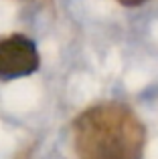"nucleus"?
I'll return each instance as SVG.
<instances>
[{"mask_svg": "<svg viewBox=\"0 0 158 159\" xmlns=\"http://www.w3.org/2000/svg\"><path fill=\"white\" fill-rule=\"evenodd\" d=\"M73 145L79 159H142L146 129L128 105L106 101L75 119Z\"/></svg>", "mask_w": 158, "mask_h": 159, "instance_id": "f257e3e1", "label": "nucleus"}, {"mask_svg": "<svg viewBox=\"0 0 158 159\" xmlns=\"http://www.w3.org/2000/svg\"><path fill=\"white\" fill-rule=\"evenodd\" d=\"M41 65L37 44L24 34L0 39V81H14L32 75Z\"/></svg>", "mask_w": 158, "mask_h": 159, "instance_id": "f03ea898", "label": "nucleus"}, {"mask_svg": "<svg viewBox=\"0 0 158 159\" xmlns=\"http://www.w3.org/2000/svg\"><path fill=\"white\" fill-rule=\"evenodd\" d=\"M116 2L124 4V6H140V4H146L148 0H116Z\"/></svg>", "mask_w": 158, "mask_h": 159, "instance_id": "7ed1b4c3", "label": "nucleus"}]
</instances>
